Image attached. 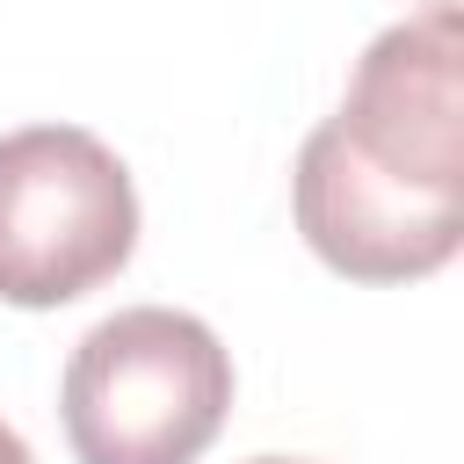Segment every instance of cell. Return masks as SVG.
Instances as JSON below:
<instances>
[{
  "label": "cell",
  "mask_w": 464,
  "mask_h": 464,
  "mask_svg": "<svg viewBox=\"0 0 464 464\" xmlns=\"http://www.w3.org/2000/svg\"><path fill=\"white\" fill-rule=\"evenodd\" d=\"M58 413L80 464H196L232 413V355L196 312L130 304L72 348Z\"/></svg>",
  "instance_id": "obj_1"
},
{
  "label": "cell",
  "mask_w": 464,
  "mask_h": 464,
  "mask_svg": "<svg viewBox=\"0 0 464 464\" xmlns=\"http://www.w3.org/2000/svg\"><path fill=\"white\" fill-rule=\"evenodd\" d=\"M138 246L130 167L80 123L0 138V297L22 312L102 290Z\"/></svg>",
  "instance_id": "obj_2"
},
{
  "label": "cell",
  "mask_w": 464,
  "mask_h": 464,
  "mask_svg": "<svg viewBox=\"0 0 464 464\" xmlns=\"http://www.w3.org/2000/svg\"><path fill=\"white\" fill-rule=\"evenodd\" d=\"M464 29L457 14H413L392 22L348 80V102L326 116L334 145L435 203H464V94H457Z\"/></svg>",
  "instance_id": "obj_3"
},
{
  "label": "cell",
  "mask_w": 464,
  "mask_h": 464,
  "mask_svg": "<svg viewBox=\"0 0 464 464\" xmlns=\"http://www.w3.org/2000/svg\"><path fill=\"white\" fill-rule=\"evenodd\" d=\"M0 464H36V457H29V442H22L7 420H0Z\"/></svg>",
  "instance_id": "obj_4"
},
{
  "label": "cell",
  "mask_w": 464,
  "mask_h": 464,
  "mask_svg": "<svg viewBox=\"0 0 464 464\" xmlns=\"http://www.w3.org/2000/svg\"><path fill=\"white\" fill-rule=\"evenodd\" d=\"M246 464H304V457H246Z\"/></svg>",
  "instance_id": "obj_5"
},
{
  "label": "cell",
  "mask_w": 464,
  "mask_h": 464,
  "mask_svg": "<svg viewBox=\"0 0 464 464\" xmlns=\"http://www.w3.org/2000/svg\"><path fill=\"white\" fill-rule=\"evenodd\" d=\"M435 14H457V0H435Z\"/></svg>",
  "instance_id": "obj_6"
}]
</instances>
